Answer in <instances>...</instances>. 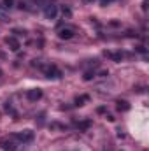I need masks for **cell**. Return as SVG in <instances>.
<instances>
[{
	"label": "cell",
	"mask_w": 149,
	"mask_h": 151,
	"mask_svg": "<svg viewBox=\"0 0 149 151\" xmlns=\"http://www.w3.org/2000/svg\"><path fill=\"white\" fill-rule=\"evenodd\" d=\"M18 146H21V144H19V141L16 139L14 134L5 135V137L0 139V148H2L4 151H16L18 150Z\"/></svg>",
	"instance_id": "obj_1"
},
{
	"label": "cell",
	"mask_w": 149,
	"mask_h": 151,
	"mask_svg": "<svg viewBox=\"0 0 149 151\" xmlns=\"http://www.w3.org/2000/svg\"><path fill=\"white\" fill-rule=\"evenodd\" d=\"M40 69H42V72L47 76L49 79H60V77H62V70H60V69H58L56 65H53V63L42 65Z\"/></svg>",
	"instance_id": "obj_2"
},
{
	"label": "cell",
	"mask_w": 149,
	"mask_h": 151,
	"mask_svg": "<svg viewBox=\"0 0 149 151\" xmlns=\"http://www.w3.org/2000/svg\"><path fill=\"white\" fill-rule=\"evenodd\" d=\"M56 14H58V5H56V4L49 2V4L44 5V18H46V19H54Z\"/></svg>",
	"instance_id": "obj_3"
},
{
	"label": "cell",
	"mask_w": 149,
	"mask_h": 151,
	"mask_svg": "<svg viewBox=\"0 0 149 151\" xmlns=\"http://www.w3.org/2000/svg\"><path fill=\"white\" fill-rule=\"evenodd\" d=\"M16 139L19 141V144H27V142H32L34 141V132L32 130H23V132H18L14 134Z\"/></svg>",
	"instance_id": "obj_4"
},
{
	"label": "cell",
	"mask_w": 149,
	"mask_h": 151,
	"mask_svg": "<svg viewBox=\"0 0 149 151\" xmlns=\"http://www.w3.org/2000/svg\"><path fill=\"white\" fill-rule=\"evenodd\" d=\"M27 99L30 100V102H37L42 99V90H39V88H34V90H28L27 91Z\"/></svg>",
	"instance_id": "obj_5"
},
{
	"label": "cell",
	"mask_w": 149,
	"mask_h": 151,
	"mask_svg": "<svg viewBox=\"0 0 149 151\" xmlns=\"http://www.w3.org/2000/svg\"><path fill=\"white\" fill-rule=\"evenodd\" d=\"M5 44H7V46H9V49H11V51H14V53H16V51H19V47H21L19 40H18L16 37H7V39H5Z\"/></svg>",
	"instance_id": "obj_6"
},
{
	"label": "cell",
	"mask_w": 149,
	"mask_h": 151,
	"mask_svg": "<svg viewBox=\"0 0 149 151\" xmlns=\"http://www.w3.org/2000/svg\"><path fill=\"white\" fill-rule=\"evenodd\" d=\"M58 37L63 39V40H69V39L74 37V30H72V28H69V27L60 28V30H58Z\"/></svg>",
	"instance_id": "obj_7"
},
{
	"label": "cell",
	"mask_w": 149,
	"mask_h": 151,
	"mask_svg": "<svg viewBox=\"0 0 149 151\" xmlns=\"http://www.w3.org/2000/svg\"><path fill=\"white\" fill-rule=\"evenodd\" d=\"M105 56L111 58L112 62H121L125 58V53H121V51H105Z\"/></svg>",
	"instance_id": "obj_8"
},
{
	"label": "cell",
	"mask_w": 149,
	"mask_h": 151,
	"mask_svg": "<svg viewBox=\"0 0 149 151\" xmlns=\"http://www.w3.org/2000/svg\"><path fill=\"white\" fill-rule=\"evenodd\" d=\"M130 109V104L128 102H125V100H119L117 102V111H128Z\"/></svg>",
	"instance_id": "obj_9"
},
{
	"label": "cell",
	"mask_w": 149,
	"mask_h": 151,
	"mask_svg": "<svg viewBox=\"0 0 149 151\" xmlns=\"http://www.w3.org/2000/svg\"><path fill=\"white\" fill-rule=\"evenodd\" d=\"M0 19H2V21H7V19H9L7 9H5V7H2V5H0Z\"/></svg>",
	"instance_id": "obj_10"
},
{
	"label": "cell",
	"mask_w": 149,
	"mask_h": 151,
	"mask_svg": "<svg viewBox=\"0 0 149 151\" xmlns=\"http://www.w3.org/2000/svg\"><path fill=\"white\" fill-rule=\"evenodd\" d=\"M84 102H88V95H82V97L75 99V106H84Z\"/></svg>",
	"instance_id": "obj_11"
},
{
	"label": "cell",
	"mask_w": 149,
	"mask_h": 151,
	"mask_svg": "<svg viewBox=\"0 0 149 151\" xmlns=\"http://www.w3.org/2000/svg\"><path fill=\"white\" fill-rule=\"evenodd\" d=\"M2 7H5V9H12V7H14V0H4V2H2Z\"/></svg>",
	"instance_id": "obj_12"
},
{
	"label": "cell",
	"mask_w": 149,
	"mask_h": 151,
	"mask_svg": "<svg viewBox=\"0 0 149 151\" xmlns=\"http://www.w3.org/2000/svg\"><path fill=\"white\" fill-rule=\"evenodd\" d=\"M90 125H91V121H90V119H86V121H82V123H79V128H82V130H86V128H88Z\"/></svg>",
	"instance_id": "obj_13"
},
{
	"label": "cell",
	"mask_w": 149,
	"mask_h": 151,
	"mask_svg": "<svg viewBox=\"0 0 149 151\" xmlns=\"http://www.w3.org/2000/svg\"><path fill=\"white\" fill-rule=\"evenodd\" d=\"M93 72H86V74H84V81H90V79H93Z\"/></svg>",
	"instance_id": "obj_14"
},
{
	"label": "cell",
	"mask_w": 149,
	"mask_h": 151,
	"mask_svg": "<svg viewBox=\"0 0 149 151\" xmlns=\"http://www.w3.org/2000/svg\"><path fill=\"white\" fill-rule=\"evenodd\" d=\"M111 2H112V0H100V4H102V5H109Z\"/></svg>",
	"instance_id": "obj_15"
}]
</instances>
